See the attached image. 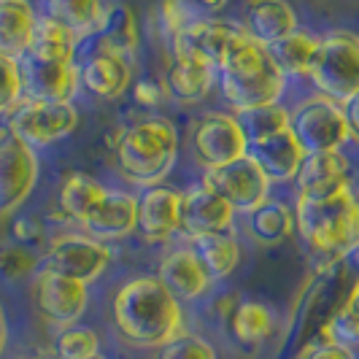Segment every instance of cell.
Returning <instances> with one entry per match:
<instances>
[{"mask_svg":"<svg viewBox=\"0 0 359 359\" xmlns=\"http://www.w3.org/2000/svg\"><path fill=\"white\" fill-rule=\"evenodd\" d=\"M308 81L313 90L346 103L359 92V36L351 30H330L319 36V52L311 65Z\"/></svg>","mask_w":359,"mask_h":359,"instance_id":"5","label":"cell"},{"mask_svg":"<svg viewBox=\"0 0 359 359\" xmlns=\"http://www.w3.org/2000/svg\"><path fill=\"white\" fill-rule=\"evenodd\" d=\"M165 287L170 289V294L181 303H195L203 300L211 287H214V276L203 265L192 246H176L165 254L157 265V273Z\"/></svg>","mask_w":359,"mask_h":359,"instance_id":"16","label":"cell"},{"mask_svg":"<svg viewBox=\"0 0 359 359\" xmlns=\"http://www.w3.org/2000/svg\"><path fill=\"white\" fill-rule=\"evenodd\" d=\"M116 168L135 187H157L170 176L179 160V130L170 119L146 116L119 127L111 138Z\"/></svg>","mask_w":359,"mask_h":359,"instance_id":"3","label":"cell"},{"mask_svg":"<svg viewBox=\"0 0 359 359\" xmlns=\"http://www.w3.org/2000/svg\"><path fill=\"white\" fill-rule=\"evenodd\" d=\"M106 195L108 187H103L97 179H92L87 173H71L60 187V211L68 216V222L81 227Z\"/></svg>","mask_w":359,"mask_h":359,"instance_id":"28","label":"cell"},{"mask_svg":"<svg viewBox=\"0 0 359 359\" xmlns=\"http://www.w3.org/2000/svg\"><path fill=\"white\" fill-rule=\"evenodd\" d=\"M36 8L30 0H0V54L25 57L33 41Z\"/></svg>","mask_w":359,"mask_h":359,"instance_id":"25","label":"cell"},{"mask_svg":"<svg viewBox=\"0 0 359 359\" xmlns=\"http://www.w3.org/2000/svg\"><path fill=\"white\" fill-rule=\"evenodd\" d=\"M81 46V38L57 19L41 14L33 27V41L27 54H36L43 60H62V62H76V54Z\"/></svg>","mask_w":359,"mask_h":359,"instance_id":"29","label":"cell"},{"mask_svg":"<svg viewBox=\"0 0 359 359\" xmlns=\"http://www.w3.org/2000/svg\"><path fill=\"white\" fill-rule=\"evenodd\" d=\"M238 214L224 198H219L203 184H192L181 192V233L187 238L211 233H230L235 230Z\"/></svg>","mask_w":359,"mask_h":359,"instance_id":"15","label":"cell"},{"mask_svg":"<svg viewBox=\"0 0 359 359\" xmlns=\"http://www.w3.org/2000/svg\"><path fill=\"white\" fill-rule=\"evenodd\" d=\"M249 36L241 27V22H230L222 17H203L179 36L170 38V57H187V60H200L208 62L219 71V65L230 54L246 43Z\"/></svg>","mask_w":359,"mask_h":359,"instance_id":"9","label":"cell"},{"mask_svg":"<svg viewBox=\"0 0 359 359\" xmlns=\"http://www.w3.org/2000/svg\"><path fill=\"white\" fill-rule=\"evenodd\" d=\"M241 27L254 43L270 49L281 38L294 33L300 25H297V11L289 0H246Z\"/></svg>","mask_w":359,"mask_h":359,"instance_id":"22","label":"cell"},{"mask_svg":"<svg viewBox=\"0 0 359 359\" xmlns=\"http://www.w3.org/2000/svg\"><path fill=\"white\" fill-rule=\"evenodd\" d=\"M43 265V257L38 249L22 246L17 241H6L0 243V278L3 281H22L36 276Z\"/></svg>","mask_w":359,"mask_h":359,"instance_id":"34","label":"cell"},{"mask_svg":"<svg viewBox=\"0 0 359 359\" xmlns=\"http://www.w3.org/2000/svg\"><path fill=\"white\" fill-rule=\"evenodd\" d=\"M292 184L297 189V198H330V195H335V192L354 184L351 181V160L346 157L343 149L306 154V160H303Z\"/></svg>","mask_w":359,"mask_h":359,"instance_id":"17","label":"cell"},{"mask_svg":"<svg viewBox=\"0 0 359 359\" xmlns=\"http://www.w3.org/2000/svg\"><path fill=\"white\" fill-rule=\"evenodd\" d=\"M79 71L81 90L97 100H116L133 87V60L116 52H106L100 46L79 65Z\"/></svg>","mask_w":359,"mask_h":359,"instance_id":"19","label":"cell"},{"mask_svg":"<svg viewBox=\"0 0 359 359\" xmlns=\"http://www.w3.org/2000/svg\"><path fill=\"white\" fill-rule=\"evenodd\" d=\"M111 257H114V252L103 241H97L87 233H65L49 241L41 268L92 284L106 273Z\"/></svg>","mask_w":359,"mask_h":359,"instance_id":"10","label":"cell"},{"mask_svg":"<svg viewBox=\"0 0 359 359\" xmlns=\"http://www.w3.org/2000/svg\"><path fill=\"white\" fill-rule=\"evenodd\" d=\"M106 6V0H43V14L65 25L81 41H87L97 33Z\"/></svg>","mask_w":359,"mask_h":359,"instance_id":"30","label":"cell"},{"mask_svg":"<svg viewBox=\"0 0 359 359\" xmlns=\"http://www.w3.org/2000/svg\"><path fill=\"white\" fill-rule=\"evenodd\" d=\"M22 100V73L19 60L0 54V114Z\"/></svg>","mask_w":359,"mask_h":359,"instance_id":"38","label":"cell"},{"mask_svg":"<svg viewBox=\"0 0 359 359\" xmlns=\"http://www.w3.org/2000/svg\"><path fill=\"white\" fill-rule=\"evenodd\" d=\"M300 359H357V351L348 346H338V343H327V346H316L311 341Z\"/></svg>","mask_w":359,"mask_h":359,"instance_id":"41","label":"cell"},{"mask_svg":"<svg viewBox=\"0 0 359 359\" xmlns=\"http://www.w3.org/2000/svg\"><path fill=\"white\" fill-rule=\"evenodd\" d=\"M111 319L119 338L138 348H160L184 332V303L157 276H135L116 289Z\"/></svg>","mask_w":359,"mask_h":359,"instance_id":"2","label":"cell"},{"mask_svg":"<svg viewBox=\"0 0 359 359\" xmlns=\"http://www.w3.org/2000/svg\"><path fill=\"white\" fill-rule=\"evenodd\" d=\"M54 354H57V359L100 357V335L92 327H81V324L62 327L54 338Z\"/></svg>","mask_w":359,"mask_h":359,"instance_id":"33","label":"cell"},{"mask_svg":"<svg viewBox=\"0 0 359 359\" xmlns=\"http://www.w3.org/2000/svg\"><path fill=\"white\" fill-rule=\"evenodd\" d=\"M154 359H219L216 348L205 338H200L195 332H179L176 338L162 343L157 348Z\"/></svg>","mask_w":359,"mask_h":359,"instance_id":"37","label":"cell"},{"mask_svg":"<svg viewBox=\"0 0 359 359\" xmlns=\"http://www.w3.org/2000/svg\"><path fill=\"white\" fill-rule=\"evenodd\" d=\"M294 233L306 243L311 268L327 276L359 249V192L346 187L330 198H294Z\"/></svg>","mask_w":359,"mask_h":359,"instance_id":"1","label":"cell"},{"mask_svg":"<svg viewBox=\"0 0 359 359\" xmlns=\"http://www.w3.org/2000/svg\"><path fill=\"white\" fill-rule=\"evenodd\" d=\"M316 52H319V36L300 30V27L270 46L273 60L278 62L281 71L287 73V79H308L311 65L316 60Z\"/></svg>","mask_w":359,"mask_h":359,"instance_id":"31","label":"cell"},{"mask_svg":"<svg viewBox=\"0 0 359 359\" xmlns=\"http://www.w3.org/2000/svg\"><path fill=\"white\" fill-rule=\"evenodd\" d=\"M200 184L216 192L219 198L227 200L238 216H246L257 205H262L270 198V189H273L270 179L249 154L235 162H227L222 168L203 170Z\"/></svg>","mask_w":359,"mask_h":359,"instance_id":"11","label":"cell"},{"mask_svg":"<svg viewBox=\"0 0 359 359\" xmlns=\"http://www.w3.org/2000/svg\"><path fill=\"white\" fill-rule=\"evenodd\" d=\"M343 308H348V311L354 313V319L359 322V278H357V284L351 287V292H348V297L343 300Z\"/></svg>","mask_w":359,"mask_h":359,"instance_id":"44","label":"cell"},{"mask_svg":"<svg viewBox=\"0 0 359 359\" xmlns=\"http://www.w3.org/2000/svg\"><path fill=\"white\" fill-rule=\"evenodd\" d=\"M133 100L141 108H162L170 100V90L160 79H138L133 81Z\"/></svg>","mask_w":359,"mask_h":359,"instance_id":"39","label":"cell"},{"mask_svg":"<svg viewBox=\"0 0 359 359\" xmlns=\"http://www.w3.org/2000/svg\"><path fill=\"white\" fill-rule=\"evenodd\" d=\"M81 233L92 235L97 241H125L138 233V198L133 192L108 189L103 203L87 216L81 224Z\"/></svg>","mask_w":359,"mask_h":359,"instance_id":"21","label":"cell"},{"mask_svg":"<svg viewBox=\"0 0 359 359\" xmlns=\"http://www.w3.org/2000/svg\"><path fill=\"white\" fill-rule=\"evenodd\" d=\"M38 154L6 127L0 130V222L22 208L38 184Z\"/></svg>","mask_w":359,"mask_h":359,"instance_id":"12","label":"cell"},{"mask_svg":"<svg viewBox=\"0 0 359 359\" xmlns=\"http://www.w3.org/2000/svg\"><path fill=\"white\" fill-rule=\"evenodd\" d=\"M249 157L262 168V173L270 179V184H289L297 176L300 165L306 160V151L289 127L281 133L249 141Z\"/></svg>","mask_w":359,"mask_h":359,"instance_id":"20","label":"cell"},{"mask_svg":"<svg viewBox=\"0 0 359 359\" xmlns=\"http://www.w3.org/2000/svg\"><path fill=\"white\" fill-rule=\"evenodd\" d=\"M97 46L106 49V52H116L122 57H130L138 49V41H141V30H138V17L135 11L122 3V0H114L106 6V14L97 25Z\"/></svg>","mask_w":359,"mask_h":359,"instance_id":"24","label":"cell"},{"mask_svg":"<svg viewBox=\"0 0 359 359\" xmlns=\"http://www.w3.org/2000/svg\"><path fill=\"white\" fill-rule=\"evenodd\" d=\"M192 154L203 170L222 168L249 154V138L233 111H208L192 130Z\"/></svg>","mask_w":359,"mask_h":359,"instance_id":"8","label":"cell"},{"mask_svg":"<svg viewBox=\"0 0 359 359\" xmlns=\"http://www.w3.org/2000/svg\"><path fill=\"white\" fill-rule=\"evenodd\" d=\"M189 246L195 249L203 265L208 268V273L214 276V281L230 278L235 273V268L241 265V241L235 238V230L230 233H211V235H198L189 238Z\"/></svg>","mask_w":359,"mask_h":359,"instance_id":"27","label":"cell"},{"mask_svg":"<svg viewBox=\"0 0 359 359\" xmlns=\"http://www.w3.org/2000/svg\"><path fill=\"white\" fill-rule=\"evenodd\" d=\"M195 3H198V8L205 17H216L230 6V0H195Z\"/></svg>","mask_w":359,"mask_h":359,"instance_id":"43","label":"cell"},{"mask_svg":"<svg viewBox=\"0 0 359 359\" xmlns=\"http://www.w3.org/2000/svg\"><path fill=\"white\" fill-rule=\"evenodd\" d=\"M138 233L146 243H170L181 235V189L149 187L138 198Z\"/></svg>","mask_w":359,"mask_h":359,"instance_id":"18","label":"cell"},{"mask_svg":"<svg viewBox=\"0 0 359 359\" xmlns=\"http://www.w3.org/2000/svg\"><path fill=\"white\" fill-rule=\"evenodd\" d=\"M276 313L265 303L243 300L230 313V332L241 346H259L273 335Z\"/></svg>","mask_w":359,"mask_h":359,"instance_id":"32","label":"cell"},{"mask_svg":"<svg viewBox=\"0 0 359 359\" xmlns=\"http://www.w3.org/2000/svg\"><path fill=\"white\" fill-rule=\"evenodd\" d=\"M341 106H343V116H346V125H348V138H351V144L359 146V92L351 95Z\"/></svg>","mask_w":359,"mask_h":359,"instance_id":"42","label":"cell"},{"mask_svg":"<svg viewBox=\"0 0 359 359\" xmlns=\"http://www.w3.org/2000/svg\"><path fill=\"white\" fill-rule=\"evenodd\" d=\"M292 133L306 154L313 151H338L348 144V125L343 106L319 92L303 97L292 108Z\"/></svg>","mask_w":359,"mask_h":359,"instance_id":"7","label":"cell"},{"mask_svg":"<svg viewBox=\"0 0 359 359\" xmlns=\"http://www.w3.org/2000/svg\"><path fill=\"white\" fill-rule=\"evenodd\" d=\"M43 235H46V230L36 216H19L11 224V241H17L22 246H30V249H38L43 243Z\"/></svg>","mask_w":359,"mask_h":359,"instance_id":"40","label":"cell"},{"mask_svg":"<svg viewBox=\"0 0 359 359\" xmlns=\"http://www.w3.org/2000/svg\"><path fill=\"white\" fill-rule=\"evenodd\" d=\"M205 14L198 8L195 0H160L157 6V22H160L162 36L173 38L181 30H187L189 25H195Z\"/></svg>","mask_w":359,"mask_h":359,"instance_id":"36","label":"cell"},{"mask_svg":"<svg viewBox=\"0 0 359 359\" xmlns=\"http://www.w3.org/2000/svg\"><path fill=\"white\" fill-rule=\"evenodd\" d=\"M92 359H106V357H92Z\"/></svg>","mask_w":359,"mask_h":359,"instance_id":"47","label":"cell"},{"mask_svg":"<svg viewBox=\"0 0 359 359\" xmlns=\"http://www.w3.org/2000/svg\"><path fill=\"white\" fill-rule=\"evenodd\" d=\"M216 84L230 111L241 116L257 108L281 103L287 92V73L278 68L270 49L249 38L219 65Z\"/></svg>","mask_w":359,"mask_h":359,"instance_id":"4","label":"cell"},{"mask_svg":"<svg viewBox=\"0 0 359 359\" xmlns=\"http://www.w3.org/2000/svg\"><path fill=\"white\" fill-rule=\"evenodd\" d=\"M170 97L179 103H203L216 84V68L200 60H187V57H173V65L165 79Z\"/></svg>","mask_w":359,"mask_h":359,"instance_id":"26","label":"cell"},{"mask_svg":"<svg viewBox=\"0 0 359 359\" xmlns=\"http://www.w3.org/2000/svg\"><path fill=\"white\" fill-rule=\"evenodd\" d=\"M243 233L259 246H278L294 235V211L287 200L270 195L262 205L243 216Z\"/></svg>","mask_w":359,"mask_h":359,"instance_id":"23","label":"cell"},{"mask_svg":"<svg viewBox=\"0 0 359 359\" xmlns=\"http://www.w3.org/2000/svg\"><path fill=\"white\" fill-rule=\"evenodd\" d=\"M351 257H354V262H357V268H359V249L354 254H351Z\"/></svg>","mask_w":359,"mask_h":359,"instance_id":"46","label":"cell"},{"mask_svg":"<svg viewBox=\"0 0 359 359\" xmlns=\"http://www.w3.org/2000/svg\"><path fill=\"white\" fill-rule=\"evenodd\" d=\"M33 300L43 322L62 330L79 324L90 306V284L41 268L33 281Z\"/></svg>","mask_w":359,"mask_h":359,"instance_id":"13","label":"cell"},{"mask_svg":"<svg viewBox=\"0 0 359 359\" xmlns=\"http://www.w3.org/2000/svg\"><path fill=\"white\" fill-rule=\"evenodd\" d=\"M19 73H22V97L30 100L73 103V97L81 90V71L76 62L25 54L19 57Z\"/></svg>","mask_w":359,"mask_h":359,"instance_id":"14","label":"cell"},{"mask_svg":"<svg viewBox=\"0 0 359 359\" xmlns=\"http://www.w3.org/2000/svg\"><path fill=\"white\" fill-rule=\"evenodd\" d=\"M79 125V108L73 103H46L22 97L6 111V130L27 146L41 149L62 141Z\"/></svg>","mask_w":359,"mask_h":359,"instance_id":"6","label":"cell"},{"mask_svg":"<svg viewBox=\"0 0 359 359\" xmlns=\"http://www.w3.org/2000/svg\"><path fill=\"white\" fill-rule=\"evenodd\" d=\"M6 341H8V327H6V316H3V308H0V354L6 348Z\"/></svg>","mask_w":359,"mask_h":359,"instance_id":"45","label":"cell"},{"mask_svg":"<svg viewBox=\"0 0 359 359\" xmlns=\"http://www.w3.org/2000/svg\"><path fill=\"white\" fill-rule=\"evenodd\" d=\"M238 119L246 130V138L254 141V138H265V135H273V133L289 130L292 127V108H287L284 103H276V106H265L257 108V111H249V114H241Z\"/></svg>","mask_w":359,"mask_h":359,"instance_id":"35","label":"cell"}]
</instances>
